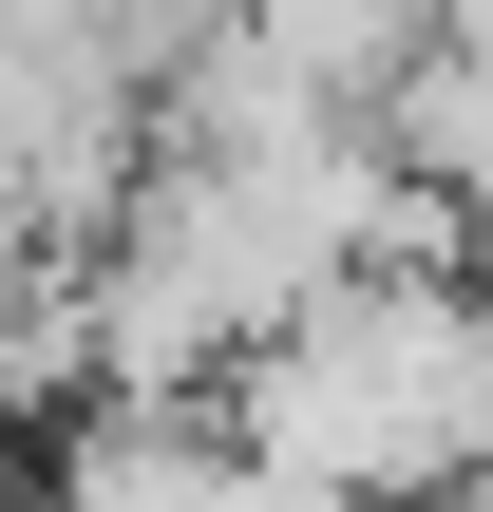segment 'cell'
Returning <instances> with one entry per match:
<instances>
[{"instance_id":"1","label":"cell","mask_w":493,"mask_h":512,"mask_svg":"<svg viewBox=\"0 0 493 512\" xmlns=\"http://www.w3.org/2000/svg\"><path fill=\"white\" fill-rule=\"evenodd\" d=\"M380 247H399V152L361 114H152L76 285L38 304V361H95L114 399H209Z\"/></svg>"},{"instance_id":"2","label":"cell","mask_w":493,"mask_h":512,"mask_svg":"<svg viewBox=\"0 0 493 512\" xmlns=\"http://www.w3.org/2000/svg\"><path fill=\"white\" fill-rule=\"evenodd\" d=\"M228 437H266L285 475L361 512H437V494H493V285L380 247L342 266L285 342L228 361Z\"/></svg>"},{"instance_id":"3","label":"cell","mask_w":493,"mask_h":512,"mask_svg":"<svg viewBox=\"0 0 493 512\" xmlns=\"http://www.w3.org/2000/svg\"><path fill=\"white\" fill-rule=\"evenodd\" d=\"M57 512H361V494L285 475V456L228 437L209 399H114V418L57 456Z\"/></svg>"},{"instance_id":"4","label":"cell","mask_w":493,"mask_h":512,"mask_svg":"<svg viewBox=\"0 0 493 512\" xmlns=\"http://www.w3.org/2000/svg\"><path fill=\"white\" fill-rule=\"evenodd\" d=\"M380 152H399L437 209L493 228V57H475V38H418V76L380 95Z\"/></svg>"},{"instance_id":"5","label":"cell","mask_w":493,"mask_h":512,"mask_svg":"<svg viewBox=\"0 0 493 512\" xmlns=\"http://www.w3.org/2000/svg\"><path fill=\"white\" fill-rule=\"evenodd\" d=\"M38 19H95V38H114L133 76H171V57H190L209 19H247V0H38Z\"/></svg>"}]
</instances>
